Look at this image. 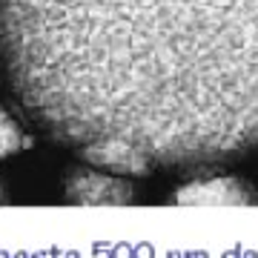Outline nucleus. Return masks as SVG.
Here are the masks:
<instances>
[{"mask_svg":"<svg viewBox=\"0 0 258 258\" xmlns=\"http://www.w3.org/2000/svg\"><path fill=\"white\" fill-rule=\"evenodd\" d=\"M0 57L32 120L81 149L258 147V0H0Z\"/></svg>","mask_w":258,"mask_h":258,"instance_id":"1","label":"nucleus"},{"mask_svg":"<svg viewBox=\"0 0 258 258\" xmlns=\"http://www.w3.org/2000/svg\"><path fill=\"white\" fill-rule=\"evenodd\" d=\"M178 204H204V207H247V204H255V195L244 181L238 178H207V181H195V184H186L178 189L175 195Z\"/></svg>","mask_w":258,"mask_h":258,"instance_id":"2","label":"nucleus"},{"mask_svg":"<svg viewBox=\"0 0 258 258\" xmlns=\"http://www.w3.org/2000/svg\"><path fill=\"white\" fill-rule=\"evenodd\" d=\"M75 204H126L132 201V186L98 172H75L66 184Z\"/></svg>","mask_w":258,"mask_h":258,"instance_id":"3","label":"nucleus"},{"mask_svg":"<svg viewBox=\"0 0 258 258\" xmlns=\"http://www.w3.org/2000/svg\"><path fill=\"white\" fill-rule=\"evenodd\" d=\"M81 155L92 166H106L115 172H129V175H144L152 166L147 155H141L138 149L126 144H92V147H83Z\"/></svg>","mask_w":258,"mask_h":258,"instance_id":"4","label":"nucleus"},{"mask_svg":"<svg viewBox=\"0 0 258 258\" xmlns=\"http://www.w3.org/2000/svg\"><path fill=\"white\" fill-rule=\"evenodd\" d=\"M29 144H32L29 135L18 126V120L12 118L9 112L3 109V103H0V161L20 152V149H26Z\"/></svg>","mask_w":258,"mask_h":258,"instance_id":"5","label":"nucleus"},{"mask_svg":"<svg viewBox=\"0 0 258 258\" xmlns=\"http://www.w3.org/2000/svg\"><path fill=\"white\" fill-rule=\"evenodd\" d=\"M0 201H3V186H0Z\"/></svg>","mask_w":258,"mask_h":258,"instance_id":"6","label":"nucleus"}]
</instances>
